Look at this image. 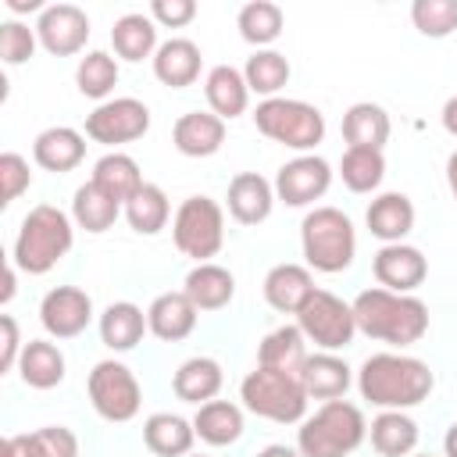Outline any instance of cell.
<instances>
[{"instance_id":"26","label":"cell","mask_w":457,"mask_h":457,"mask_svg":"<svg viewBox=\"0 0 457 457\" xmlns=\"http://www.w3.org/2000/svg\"><path fill=\"white\" fill-rule=\"evenodd\" d=\"M307 357H311L307 339L296 325H282V328L268 332L257 346V368H275V371H289V375H300Z\"/></svg>"},{"instance_id":"50","label":"cell","mask_w":457,"mask_h":457,"mask_svg":"<svg viewBox=\"0 0 457 457\" xmlns=\"http://www.w3.org/2000/svg\"><path fill=\"white\" fill-rule=\"evenodd\" d=\"M257 457H300V450H293V446H282V443H271V446H264Z\"/></svg>"},{"instance_id":"53","label":"cell","mask_w":457,"mask_h":457,"mask_svg":"<svg viewBox=\"0 0 457 457\" xmlns=\"http://www.w3.org/2000/svg\"><path fill=\"white\" fill-rule=\"evenodd\" d=\"M443 446H446V457H457V421L450 425V432H446V439H443Z\"/></svg>"},{"instance_id":"14","label":"cell","mask_w":457,"mask_h":457,"mask_svg":"<svg viewBox=\"0 0 457 457\" xmlns=\"http://www.w3.org/2000/svg\"><path fill=\"white\" fill-rule=\"evenodd\" d=\"M39 321L54 339H75L93 321V300L79 286H57L43 296Z\"/></svg>"},{"instance_id":"17","label":"cell","mask_w":457,"mask_h":457,"mask_svg":"<svg viewBox=\"0 0 457 457\" xmlns=\"http://www.w3.org/2000/svg\"><path fill=\"white\" fill-rule=\"evenodd\" d=\"M225 200H228V214L239 225H261L271 214L275 186L264 175H257V171H239L228 182V196Z\"/></svg>"},{"instance_id":"51","label":"cell","mask_w":457,"mask_h":457,"mask_svg":"<svg viewBox=\"0 0 457 457\" xmlns=\"http://www.w3.org/2000/svg\"><path fill=\"white\" fill-rule=\"evenodd\" d=\"M446 186H450V193H453V200H457V150L446 157Z\"/></svg>"},{"instance_id":"49","label":"cell","mask_w":457,"mask_h":457,"mask_svg":"<svg viewBox=\"0 0 457 457\" xmlns=\"http://www.w3.org/2000/svg\"><path fill=\"white\" fill-rule=\"evenodd\" d=\"M443 129H446L450 136H457V96H450V100L443 104Z\"/></svg>"},{"instance_id":"5","label":"cell","mask_w":457,"mask_h":457,"mask_svg":"<svg viewBox=\"0 0 457 457\" xmlns=\"http://www.w3.org/2000/svg\"><path fill=\"white\" fill-rule=\"evenodd\" d=\"M300 246H303V261L314 271L336 275L350 268L357 236H353L350 218L339 207H314L300 225Z\"/></svg>"},{"instance_id":"40","label":"cell","mask_w":457,"mask_h":457,"mask_svg":"<svg viewBox=\"0 0 457 457\" xmlns=\"http://www.w3.org/2000/svg\"><path fill=\"white\" fill-rule=\"evenodd\" d=\"M243 79L250 86V93H261V96H275L286 82H289V61L278 54V50H257L246 68H243Z\"/></svg>"},{"instance_id":"27","label":"cell","mask_w":457,"mask_h":457,"mask_svg":"<svg viewBox=\"0 0 457 457\" xmlns=\"http://www.w3.org/2000/svg\"><path fill=\"white\" fill-rule=\"evenodd\" d=\"M300 382H303L307 396H314V400H339L350 389V368L336 353L321 350V353H311L303 361Z\"/></svg>"},{"instance_id":"39","label":"cell","mask_w":457,"mask_h":457,"mask_svg":"<svg viewBox=\"0 0 457 457\" xmlns=\"http://www.w3.org/2000/svg\"><path fill=\"white\" fill-rule=\"evenodd\" d=\"M282 21H286V18H282V7L271 4V0L243 4V7H239V18H236L239 36H243L246 43H253V46L275 43V39L282 36Z\"/></svg>"},{"instance_id":"43","label":"cell","mask_w":457,"mask_h":457,"mask_svg":"<svg viewBox=\"0 0 457 457\" xmlns=\"http://www.w3.org/2000/svg\"><path fill=\"white\" fill-rule=\"evenodd\" d=\"M32 186V171H29V161L14 150L0 154V204H14L25 189Z\"/></svg>"},{"instance_id":"37","label":"cell","mask_w":457,"mask_h":457,"mask_svg":"<svg viewBox=\"0 0 457 457\" xmlns=\"http://www.w3.org/2000/svg\"><path fill=\"white\" fill-rule=\"evenodd\" d=\"M168 214H171L168 196H164V189L154 186V182H143L139 193L125 204V218H129V225H132L139 236H157V232L168 225Z\"/></svg>"},{"instance_id":"25","label":"cell","mask_w":457,"mask_h":457,"mask_svg":"<svg viewBox=\"0 0 457 457\" xmlns=\"http://www.w3.org/2000/svg\"><path fill=\"white\" fill-rule=\"evenodd\" d=\"M364 221L371 236H378L382 243H400L414 228V204L403 193H382L368 204Z\"/></svg>"},{"instance_id":"45","label":"cell","mask_w":457,"mask_h":457,"mask_svg":"<svg viewBox=\"0 0 457 457\" xmlns=\"http://www.w3.org/2000/svg\"><path fill=\"white\" fill-rule=\"evenodd\" d=\"M32 439H36L43 457H79V439L64 425H46V428L32 432Z\"/></svg>"},{"instance_id":"13","label":"cell","mask_w":457,"mask_h":457,"mask_svg":"<svg viewBox=\"0 0 457 457\" xmlns=\"http://www.w3.org/2000/svg\"><path fill=\"white\" fill-rule=\"evenodd\" d=\"M328 186H332V168H328V161H321L314 154H303V157L282 164L278 175H275V193L289 207L314 204L318 196L328 193Z\"/></svg>"},{"instance_id":"3","label":"cell","mask_w":457,"mask_h":457,"mask_svg":"<svg viewBox=\"0 0 457 457\" xmlns=\"http://www.w3.org/2000/svg\"><path fill=\"white\" fill-rule=\"evenodd\" d=\"M71 221L61 207L39 204L25 214L18 239H14V268L29 275H46L68 250H71Z\"/></svg>"},{"instance_id":"16","label":"cell","mask_w":457,"mask_h":457,"mask_svg":"<svg viewBox=\"0 0 457 457\" xmlns=\"http://www.w3.org/2000/svg\"><path fill=\"white\" fill-rule=\"evenodd\" d=\"M171 143L186 157H211L225 143V121L214 111H189L175 121Z\"/></svg>"},{"instance_id":"41","label":"cell","mask_w":457,"mask_h":457,"mask_svg":"<svg viewBox=\"0 0 457 457\" xmlns=\"http://www.w3.org/2000/svg\"><path fill=\"white\" fill-rule=\"evenodd\" d=\"M75 82H79V93L89 96V100H104L114 86H118V64L111 54L104 50H89L79 68H75Z\"/></svg>"},{"instance_id":"46","label":"cell","mask_w":457,"mask_h":457,"mask_svg":"<svg viewBox=\"0 0 457 457\" xmlns=\"http://www.w3.org/2000/svg\"><path fill=\"white\" fill-rule=\"evenodd\" d=\"M150 18L157 25H168V29H182L196 18V4L193 0H154L150 4Z\"/></svg>"},{"instance_id":"6","label":"cell","mask_w":457,"mask_h":457,"mask_svg":"<svg viewBox=\"0 0 457 457\" xmlns=\"http://www.w3.org/2000/svg\"><path fill=\"white\" fill-rule=\"evenodd\" d=\"M239 400L257 418H268V421H278V425H293V421L303 418L311 396H307L300 375L275 371V368H253L239 386Z\"/></svg>"},{"instance_id":"19","label":"cell","mask_w":457,"mask_h":457,"mask_svg":"<svg viewBox=\"0 0 457 457\" xmlns=\"http://www.w3.org/2000/svg\"><path fill=\"white\" fill-rule=\"evenodd\" d=\"M32 157H36L39 168L61 175V171H71V168L82 164V157H86V139H82V132H75V129H68V125H54V129H43V132L36 136Z\"/></svg>"},{"instance_id":"22","label":"cell","mask_w":457,"mask_h":457,"mask_svg":"<svg viewBox=\"0 0 457 457\" xmlns=\"http://www.w3.org/2000/svg\"><path fill=\"white\" fill-rule=\"evenodd\" d=\"M154 75L171 89L193 86L200 79V46L193 39H182V36L161 43L154 54Z\"/></svg>"},{"instance_id":"20","label":"cell","mask_w":457,"mask_h":457,"mask_svg":"<svg viewBox=\"0 0 457 457\" xmlns=\"http://www.w3.org/2000/svg\"><path fill=\"white\" fill-rule=\"evenodd\" d=\"M314 293V278L303 264H275L264 275V300L282 311V314H296Z\"/></svg>"},{"instance_id":"34","label":"cell","mask_w":457,"mask_h":457,"mask_svg":"<svg viewBox=\"0 0 457 457\" xmlns=\"http://www.w3.org/2000/svg\"><path fill=\"white\" fill-rule=\"evenodd\" d=\"M111 43H114L118 57L143 61V57L157 54V25L146 14H121L111 29Z\"/></svg>"},{"instance_id":"29","label":"cell","mask_w":457,"mask_h":457,"mask_svg":"<svg viewBox=\"0 0 457 457\" xmlns=\"http://www.w3.org/2000/svg\"><path fill=\"white\" fill-rule=\"evenodd\" d=\"M343 139L350 146H364V150H382L386 139H389V114L371 104V100H361L353 104L346 114H343Z\"/></svg>"},{"instance_id":"33","label":"cell","mask_w":457,"mask_h":457,"mask_svg":"<svg viewBox=\"0 0 457 457\" xmlns=\"http://www.w3.org/2000/svg\"><path fill=\"white\" fill-rule=\"evenodd\" d=\"M146 328H150L146 325V314L136 303H129V300H118V303H111L100 314V339L111 350H132L143 339Z\"/></svg>"},{"instance_id":"24","label":"cell","mask_w":457,"mask_h":457,"mask_svg":"<svg viewBox=\"0 0 457 457\" xmlns=\"http://www.w3.org/2000/svg\"><path fill=\"white\" fill-rule=\"evenodd\" d=\"M182 293L193 300L196 311H221L232 296H236V278L228 268L221 264H196L189 275H186V286Z\"/></svg>"},{"instance_id":"31","label":"cell","mask_w":457,"mask_h":457,"mask_svg":"<svg viewBox=\"0 0 457 457\" xmlns=\"http://www.w3.org/2000/svg\"><path fill=\"white\" fill-rule=\"evenodd\" d=\"M21 382L32 389H54L64 378V353L46 339H29L18 357Z\"/></svg>"},{"instance_id":"2","label":"cell","mask_w":457,"mask_h":457,"mask_svg":"<svg viewBox=\"0 0 457 457\" xmlns=\"http://www.w3.org/2000/svg\"><path fill=\"white\" fill-rule=\"evenodd\" d=\"M350 307L357 328L389 346H411L428 332V307L411 293H389L375 286L357 293Z\"/></svg>"},{"instance_id":"36","label":"cell","mask_w":457,"mask_h":457,"mask_svg":"<svg viewBox=\"0 0 457 457\" xmlns=\"http://www.w3.org/2000/svg\"><path fill=\"white\" fill-rule=\"evenodd\" d=\"M118 214H121V204L111 200L100 186L86 182V186L75 189L71 218L79 221V228H86V232H107V228L118 221Z\"/></svg>"},{"instance_id":"21","label":"cell","mask_w":457,"mask_h":457,"mask_svg":"<svg viewBox=\"0 0 457 457\" xmlns=\"http://www.w3.org/2000/svg\"><path fill=\"white\" fill-rule=\"evenodd\" d=\"M193 439H196L193 421H186L179 414L157 411V414H150L143 421V443L157 457H186L193 450Z\"/></svg>"},{"instance_id":"42","label":"cell","mask_w":457,"mask_h":457,"mask_svg":"<svg viewBox=\"0 0 457 457\" xmlns=\"http://www.w3.org/2000/svg\"><path fill=\"white\" fill-rule=\"evenodd\" d=\"M411 21L421 36L443 39L457 29V0H414L411 4Z\"/></svg>"},{"instance_id":"54","label":"cell","mask_w":457,"mask_h":457,"mask_svg":"<svg viewBox=\"0 0 457 457\" xmlns=\"http://www.w3.org/2000/svg\"><path fill=\"white\" fill-rule=\"evenodd\" d=\"M7 7H11V11H36L39 0H7Z\"/></svg>"},{"instance_id":"9","label":"cell","mask_w":457,"mask_h":457,"mask_svg":"<svg viewBox=\"0 0 457 457\" xmlns=\"http://www.w3.org/2000/svg\"><path fill=\"white\" fill-rule=\"evenodd\" d=\"M296 328L303 332V339H311L321 350H343L350 346L357 321H353V307L343 303L339 296H332L328 289H314L311 300L296 311Z\"/></svg>"},{"instance_id":"48","label":"cell","mask_w":457,"mask_h":457,"mask_svg":"<svg viewBox=\"0 0 457 457\" xmlns=\"http://www.w3.org/2000/svg\"><path fill=\"white\" fill-rule=\"evenodd\" d=\"M0 457H43V453H39V446H36L32 432H29V436H7V439H4Z\"/></svg>"},{"instance_id":"15","label":"cell","mask_w":457,"mask_h":457,"mask_svg":"<svg viewBox=\"0 0 457 457\" xmlns=\"http://www.w3.org/2000/svg\"><path fill=\"white\" fill-rule=\"evenodd\" d=\"M371 271H375V278H378L382 289H389V293H414L425 282V275H428V261L421 257L418 246L386 243L375 253Z\"/></svg>"},{"instance_id":"1","label":"cell","mask_w":457,"mask_h":457,"mask_svg":"<svg viewBox=\"0 0 457 457\" xmlns=\"http://www.w3.org/2000/svg\"><path fill=\"white\" fill-rule=\"evenodd\" d=\"M436 378L425 361L407 357V353H375L361 364L357 389L368 403L382 411H407L418 407L432 393Z\"/></svg>"},{"instance_id":"23","label":"cell","mask_w":457,"mask_h":457,"mask_svg":"<svg viewBox=\"0 0 457 457\" xmlns=\"http://www.w3.org/2000/svg\"><path fill=\"white\" fill-rule=\"evenodd\" d=\"M204 93H207V104L211 111L225 121V118H239L250 104V86L243 79L239 68L232 64H214L207 71V82H204Z\"/></svg>"},{"instance_id":"18","label":"cell","mask_w":457,"mask_h":457,"mask_svg":"<svg viewBox=\"0 0 457 457\" xmlns=\"http://www.w3.org/2000/svg\"><path fill=\"white\" fill-rule=\"evenodd\" d=\"M196 314L200 311L193 307V300L186 293H161L146 307V325H150V332L157 339L179 343V339H186L196 328Z\"/></svg>"},{"instance_id":"52","label":"cell","mask_w":457,"mask_h":457,"mask_svg":"<svg viewBox=\"0 0 457 457\" xmlns=\"http://www.w3.org/2000/svg\"><path fill=\"white\" fill-rule=\"evenodd\" d=\"M11 296H14V268H7V271H4V293H0V300L7 303Z\"/></svg>"},{"instance_id":"10","label":"cell","mask_w":457,"mask_h":457,"mask_svg":"<svg viewBox=\"0 0 457 457\" xmlns=\"http://www.w3.org/2000/svg\"><path fill=\"white\" fill-rule=\"evenodd\" d=\"M89 403L104 421H132L143 403V389L136 375L121 361H100L89 371Z\"/></svg>"},{"instance_id":"7","label":"cell","mask_w":457,"mask_h":457,"mask_svg":"<svg viewBox=\"0 0 457 457\" xmlns=\"http://www.w3.org/2000/svg\"><path fill=\"white\" fill-rule=\"evenodd\" d=\"M253 125L261 136L293 146V150H314L325 136V118L314 104L303 100H286V96H271L261 100L253 111Z\"/></svg>"},{"instance_id":"12","label":"cell","mask_w":457,"mask_h":457,"mask_svg":"<svg viewBox=\"0 0 457 457\" xmlns=\"http://www.w3.org/2000/svg\"><path fill=\"white\" fill-rule=\"evenodd\" d=\"M36 36H39L43 50H50L54 57H71L89 39V18L75 4H50V7H43L39 21H36Z\"/></svg>"},{"instance_id":"32","label":"cell","mask_w":457,"mask_h":457,"mask_svg":"<svg viewBox=\"0 0 457 457\" xmlns=\"http://www.w3.org/2000/svg\"><path fill=\"white\" fill-rule=\"evenodd\" d=\"M193 428L204 443L228 446L243 436V411L228 400H207V403H200V411L193 418Z\"/></svg>"},{"instance_id":"47","label":"cell","mask_w":457,"mask_h":457,"mask_svg":"<svg viewBox=\"0 0 457 457\" xmlns=\"http://www.w3.org/2000/svg\"><path fill=\"white\" fill-rule=\"evenodd\" d=\"M0 332H4V343H0V371H11L18 368V357H21V339H18V321L11 314H0Z\"/></svg>"},{"instance_id":"28","label":"cell","mask_w":457,"mask_h":457,"mask_svg":"<svg viewBox=\"0 0 457 457\" xmlns=\"http://www.w3.org/2000/svg\"><path fill=\"white\" fill-rule=\"evenodd\" d=\"M171 389H175L179 400L200 407V403L218 396V389H221V364L211 361V357H189V361L179 364V371L171 378Z\"/></svg>"},{"instance_id":"38","label":"cell","mask_w":457,"mask_h":457,"mask_svg":"<svg viewBox=\"0 0 457 457\" xmlns=\"http://www.w3.org/2000/svg\"><path fill=\"white\" fill-rule=\"evenodd\" d=\"M339 175L350 193H371V189H378V182L386 175V157H382V150L346 146V154L339 161Z\"/></svg>"},{"instance_id":"4","label":"cell","mask_w":457,"mask_h":457,"mask_svg":"<svg viewBox=\"0 0 457 457\" xmlns=\"http://www.w3.org/2000/svg\"><path fill=\"white\" fill-rule=\"evenodd\" d=\"M364 414L346 400H325L296 432L300 457H350L364 443Z\"/></svg>"},{"instance_id":"44","label":"cell","mask_w":457,"mask_h":457,"mask_svg":"<svg viewBox=\"0 0 457 457\" xmlns=\"http://www.w3.org/2000/svg\"><path fill=\"white\" fill-rule=\"evenodd\" d=\"M36 39H39V36H36L29 25H21V21H4V25H0V57H4L7 64H21V61L32 57Z\"/></svg>"},{"instance_id":"11","label":"cell","mask_w":457,"mask_h":457,"mask_svg":"<svg viewBox=\"0 0 457 457\" xmlns=\"http://www.w3.org/2000/svg\"><path fill=\"white\" fill-rule=\"evenodd\" d=\"M150 129V107L136 96H118V100H104L89 118H86V136L93 143H132Z\"/></svg>"},{"instance_id":"8","label":"cell","mask_w":457,"mask_h":457,"mask_svg":"<svg viewBox=\"0 0 457 457\" xmlns=\"http://www.w3.org/2000/svg\"><path fill=\"white\" fill-rule=\"evenodd\" d=\"M171 239L186 257L207 264L225 243V214H221V207L211 196L182 200L179 211H175V221H171Z\"/></svg>"},{"instance_id":"30","label":"cell","mask_w":457,"mask_h":457,"mask_svg":"<svg viewBox=\"0 0 457 457\" xmlns=\"http://www.w3.org/2000/svg\"><path fill=\"white\" fill-rule=\"evenodd\" d=\"M93 186H100L111 200L118 204H129L139 186H143V175H139V164L129 157V154H104L96 164H93Z\"/></svg>"},{"instance_id":"35","label":"cell","mask_w":457,"mask_h":457,"mask_svg":"<svg viewBox=\"0 0 457 457\" xmlns=\"http://www.w3.org/2000/svg\"><path fill=\"white\" fill-rule=\"evenodd\" d=\"M371 446L382 457H407L418 446V425L403 411H382L371 421Z\"/></svg>"}]
</instances>
